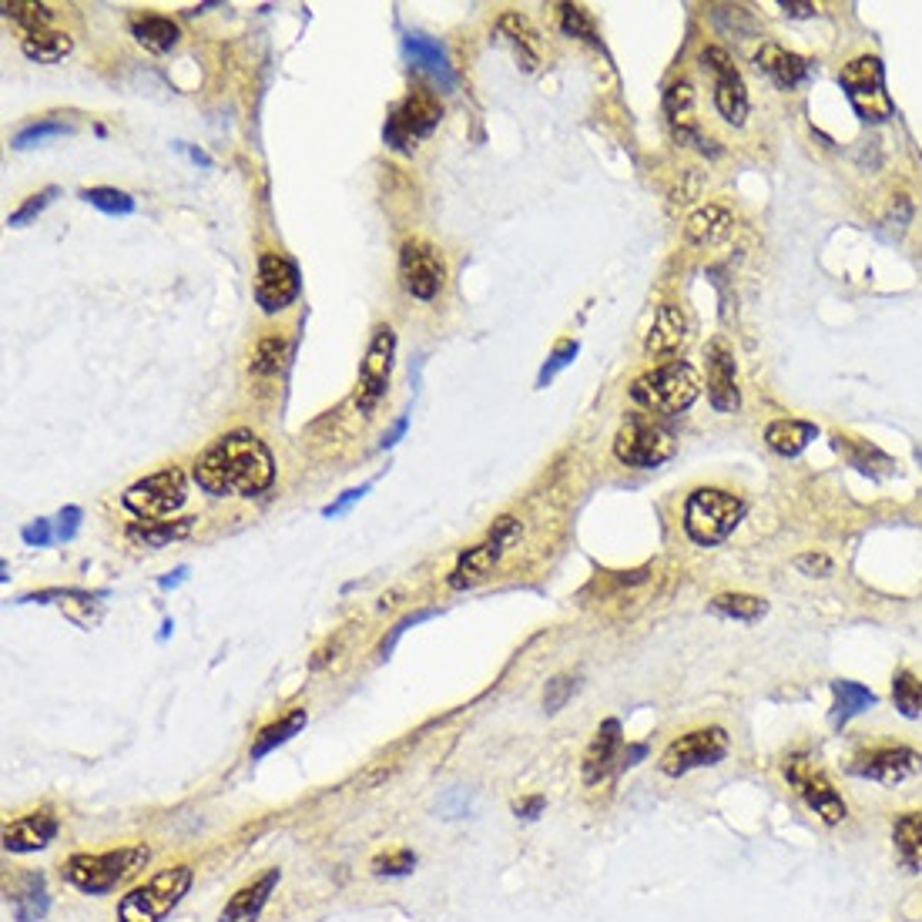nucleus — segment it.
<instances>
[{
  "instance_id": "48",
  "label": "nucleus",
  "mask_w": 922,
  "mask_h": 922,
  "mask_svg": "<svg viewBox=\"0 0 922 922\" xmlns=\"http://www.w3.org/2000/svg\"><path fill=\"white\" fill-rule=\"evenodd\" d=\"M795 568L809 578H829L832 574V561L825 558V553H802V558L795 561Z\"/></svg>"
},
{
  "instance_id": "55",
  "label": "nucleus",
  "mask_w": 922,
  "mask_h": 922,
  "mask_svg": "<svg viewBox=\"0 0 922 922\" xmlns=\"http://www.w3.org/2000/svg\"><path fill=\"white\" fill-rule=\"evenodd\" d=\"M181 578H184V568H181V571H174V578H164V581H161V588H174Z\"/></svg>"
},
{
  "instance_id": "56",
  "label": "nucleus",
  "mask_w": 922,
  "mask_h": 922,
  "mask_svg": "<svg viewBox=\"0 0 922 922\" xmlns=\"http://www.w3.org/2000/svg\"><path fill=\"white\" fill-rule=\"evenodd\" d=\"M915 460H919V463H922V447H919V450H915Z\"/></svg>"
},
{
  "instance_id": "13",
  "label": "nucleus",
  "mask_w": 922,
  "mask_h": 922,
  "mask_svg": "<svg viewBox=\"0 0 922 922\" xmlns=\"http://www.w3.org/2000/svg\"><path fill=\"white\" fill-rule=\"evenodd\" d=\"M517 537H520V520H517V517H500V520L493 523L490 537H487L483 543L470 547V550L463 553V558L457 561L453 574H450V588H453V591H467V588L480 584V581L493 571V564L503 558V550H507Z\"/></svg>"
},
{
  "instance_id": "43",
  "label": "nucleus",
  "mask_w": 922,
  "mask_h": 922,
  "mask_svg": "<svg viewBox=\"0 0 922 922\" xmlns=\"http://www.w3.org/2000/svg\"><path fill=\"white\" fill-rule=\"evenodd\" d=\"M561 31L571 34V38H584L591 44H598V31H594V21L584 8L578 4H561Z\"/></svg>"
},
{
  "instance_id": "15",
  "label": "nucleus",
  "mask_w": 922,
  "mask_h": 922,
  "mask_svg": "<svg viewBox=\"0 0 922 922\" xmlns=\"http://www.w3.org/2000/svg\"><path fill=\"white\" fill-rule=\"evenodd\" d=\"M922 769V755L905 745H879L852 759L849 772L879 785H899Z\"/></svg>"
},
{
  "instance_id": "22",
  "label": "nucleus",
  "mask_w": 922,
  "mask_h": 922,
  "mask_svg": "<svg viewBox=\"0 0 922 922\" xmlns=\"http://www.w3.org/2000/svg\"><path fill=\"white\" fill-rule=\"evenodd\" d=\"M664 114H668V124H671V131L681 144H698L701 151H708L704 138L698 131V121H694V88L688 81H674L668 88Z\"/></svg>"
},
{
  "instance_id": "14",
  "label": "nucleus",
  "mask_w": 922,
  "mask_h": 922,
  "mask_svg": "<svg viewBox=\"0 0 922 922\" xmlns=\"http://www.w3.org/2000/svg\"><path fill=\"white\" fill-rule=\"evenodd\" d=\"M701 64L714 78V108H718V114L734 128L745 124V118H749V88H745L742 71L731 64L728 51L724 48H704Z\"/></svg>"
},
{
  "instance_id": "32",
  "label": "nucleus",
  "mask_w": 922,
  "mask_h": 922,
  "mask_svg": "<svg viewBox=\"0 0 922 922\" xmlns=\"http://www.w3.org/2000/svg\"><path fill=\"white\" fill-rule=\"evenodd\" d=\"M497 31H500V38H507V41L517 48L523 68H537V64H540V54H543L540 34L533 31V24H530L527 18H520V14H503L500 24H497Z\"/></svg>"
},
{
  "instance_id": "45",
  "label": "nucleus",
  "mask_w": 922,
  "mask_h": 922,
  "mask_svg": "<svg viewBox=\"0 0 922 922\" xmlns=\"http://www.w3.org/2000/svg\"><path fill=\"white\" fill-rule=\"evenodd\" d=\"M413 869H417V852H410V849H397V852L373 859V875L400 879V875H410Z\"/></svg>"
},
{
  "instance_id": "28",
  "label": "nucleus",
  "mask_w": 922,
  "mask_h": 922,
  "mask_svg": "<svg viewBox=\"0 0 922 922\" xmlns=\"http://www.w3.org/2000/svg\"><path fill=\"white\" fill-rule=\"evenodd\" d=\"M892 845L902 862V869L919 872L922 869V812H905L892 825Z\"/></svg>"
},
{
  "instance_id": "10",
  "label": "nucleus",
  "mask_w": 922,
  "mask_h": 922,
  "mask_svg": "<svg viewBox=\"0 0 922 922\" xmlns=\"http://www.w3.org/2000/svg\"><path fill=\"white\" fill-rule=\"evenodd\" d=\"M393 359H397V332H393V325L383 322L373 329V339H369L362 365H359V383H355L359 413H369L387 397L390 377H393Z\"/></svg>"
},
{
  "instance_id": "11",
  "label": "nucleus",
  "mask_w": 922,
  "mask_h": 922,
  "mask_svg": "<svg viewBox=\"0 0 922 922\" xmlns=\"http://www.w3.org/2000/svg\"><path fill=\"white\" fill-rule=\"evenodd\" d=\"M728 755V731L724 728H698L688 731L664 749L658 769L668 779H681L694 769H711Z\"/></svg>"
},
{
  "instance_id": "52",
  "label": "nucleus",
  "mask_w": 922,
  "mask_h": 922,
  "mask_svg": "<svg viewBox=\"0 0 922 922\" xmlns=\"http://www.w3.org/2000/svg\"><path fill=\"white\" fill-rule=\"evenodd\" d=\"M543 809H547L543 795H530V799H520V802H513V812H517V819H537V815H540Z\"/></svg>"
},
{
  "instance_id": "25",
  "label": "nucleus",
  "mask_w": 922,
  "mask_h": 922,
  "mask_svg": "<svg viewBox=\"0 0 922 922\" xmlns=\"http://www.w3.org/2000/svg\"><path fill=\"white\" fill-rule=\"evenodd\" d=\"M731 212L728 209H721V206H704V209H698L691 219H688V226H684V235H688V242L691 245H701V249H714V245H721L728 235H731Z\"/></svg>"
},
{
  "instance_id": "51",
  "label": "nucleus",
  "mask_w": 922,
  "mask_h": 922,
  "mask_svg": "<svg viewBox=\"0 0 922 922\" xmlns=\"http://www.w3.org/2000/svg\"><path fill=\"white\" fill-rule=\"evenodd\" d=\"M365 490H369V487H352V490H345V493H342L339 500H332L322 513H325V517H339V513H345L355 500H362V493H365Z\"/></svg>"
},
{
  "instance_id": "24",
  "label": "nucleus",
  "mask_w": 922,
  "mask_h": 922,
  "mask_svg": "<svg viewBox=\"0 0 922 922\" xmlns=\"http://www.w3.org/2000/svg\"><path fill=\"white\" fill-rule=\"evenodd\" d=\"M759 71H765L779 88H795L809 78V61L782 44H762L755 54Z\"/></svg>"
},
{
  "instance_id": "8",
  "label": "nucleus",
  "mask_w": 922,
  "mask_h": 922,
  "mask_svg": "<svg viewBox=\"0 0 922 922\" xmlns=\"http://www.w3.org/2000/svg\"><path fill=\"white\" fill-rule=\"evenodd\" d=\"M782 775H785V782L799 792V799L809 805V812H815L825 825H839V822H845V815H849V805H845V799L832 789V782L812 765V759L809 755H802V752H792V755H785V762H782Z\"/></svg>"
},
{
  "instance_id": "27",
  "label": "nucleus",
  "mask_w": 922,
  "mask_h": 922,
  "mask_svg": "<svg viewBox=\"0 0 922 922\" xmlns=\"http://www.w3.org/2000/svg\"><path fill=\"white\" fill-rule=\"evenodd\" d=\"M196 527L192 517H184V520H138L128 527V540L138 543V547H168L171 540H181V537H189Z\"/></svg>"
},
{
  "instance_id": "29",
  "label": "nucleus",
  "mask_w": 922,
  "mask_h": 922,
  "mask_svg": "<svg viewBox=\"0 0 922 922\" xmlns=\"http://www.w3.org/2000/svg\"><path fill=\"white\" fill-rule=\"evenodd\" d=\"M835 450L859 470V473H869V477H889L895 470V463L872 443L859 440V437H835Z\"/></svg>"
},
{
  "instance_id": "46",
  "label": "nucleus",
  "mask_w": 922,
  "mask_h": 922,
  "mask_svg": "<svg viewBox=\"0 0 922 922\" xmlns=\"http://www.w3.org/2000/svg\"><path fill=\"white\" fill-rule=\"evenodd\" d=\"M578 691V678L574 674H558V678H550L547 681V691H543V708L550 714H558Z\"/></svg>"
},
{
  "instance_id": "54",
  "label": "nucleus",
  "mask_w": 922,
  "mask_h": 922,
  "mask_svg": "<svg viewBox=\"0 0 922 922\" xmlns=\"http://www.w3.org/2000/svg\"><path fill=\"white\" fill-rule=\"evenodd\" d=\"M403 433H407V417H403V420H397V427H393V430H390V433L383 437V443H380V447H383V450H390V447H397Z\"/></svg>"
},
{
  "instance_id": "5",
  "label": "nucleus",
  "mask_w": 922,
  "mask_h": 922,
  "mask_svg": "<svg viewBox=\"0 0 922 922\" xmlns=\"http://www.w3.org/2000/svg\"><path fill=\"white\" fill-rule=\"evenodd\" d=\"M192 865H174L151 875L144 885H134L118 902V922H161L192 889Z\"/></svg>"
},
{
  "instance_id": "30",
  "label": "nucleus",
  "mask_w": 922,
  "mask_h": 922,
  "mask_svg": "<svg viewBox=\"0 0 922 922\" xmlns=\"http://www.w3.org/2000/svg\"><path fill=\"white\" fill-rule=\"evenodd\" d=\"M832 724L835 728H842V724H849L855 714H862L865 708H872L875 704V691H869L865 684H859V681H845V678H839V681H832Z\"/></svg>"
},
{
  "instance_id": "3",
  "label": "nucleus",
  "mask_w": 922,
  "mask_h": 922,
  "mask_svg": "<svg viewBox=\"0 0 922 922\" xmlns=\"http://www.w3.org/2000/svg\"><path fill=\"white\" fill-rule=\"evenodd\" d=\"M151 859L148 845H124V849H111V852H78L64 862V879L88 892V895H104L111 889H118V882L131 879L138 869H144Z\"/></svg>"
},
{
  "instance_id": "1",
  "label": "nucleus",
  "mask_w": 922,
  "mask_h": 922,
  "mask_svg": "<svg viewBox=\"0 0 922 922\" xmlns=\"http://www.w3.org/2000/svg\"><path fill=\"white\" fill-rule=\"evenodd\" d=\"M192 477L212 497H259L275 483V457L252 430H232L196 460Z\"/></svg>"
},
{
  "instance_id": "23",
  "label": "nucleus",
  "mask_w": 922,
  "mask_h": 922,
  "mask_svg": "<svg viewBox=\"0 0 922 922\" xmlns=\"http://www.w3.org/2000/svg\"><path fill=\"white\" fill-rule=\"evenodd\" d=\"M279 879H282V872H279V869H269V872L259 875L255 882L242 885V889L229 899V905L222 909L219 922H259V915H262L269 895L275 892Z\"/></svg>"
},
{
  "instance_id": "47",
  "label": "nucleus",
  "mask_w": 922,
  "mask_h": 922,
  "mask_svg": "<svg viewBox=\"0 0 922 922\" xmlns=\"http://www.w3.org/2000/svg\"><path fill=\"white\" fill-rule=\"evenodd\" d=\"M58 196H61L58 189H44V192L31 196V199H28V202L14 212V216H8V226H11V229H21V226L34 222V219H38V216H41V212H44V209L58 199Z\"/></svg>"
},
{
  "instance_id": "39",
  "label": "nucleus",
  "mask_w": 922,
  "mask_h": 922,
  "mask_svg": "<svg viewBox=\"0 0 922 922\" xmlns=\"http://www.w3.org/2000/svg\"><path fill=\"white\" fill-rule=\"evenodd\" d=\"M892 704L902 718H922V681L905 668L892 674Z\"/></svg>"
},
{
  "instance_id": "26",
  "label": "nucleus",
  "mask_w": 922,
  "mask_h": 922,
  "mask_svg": "<svg viewBox=\"0 0 922 922\" xmlns=\"http://www.w3.org/2000/svg\"><path fill=\"white\" fill-rule=\"evenodd\" d=\"M815 437H819V427L805 420H775L765 430V443L779 457H799Z\"/></svg>"
},
{
  "instance_id": "16",
  "label": "nucleus",
  "mask_w": 922,
  "mask_h": 922,
  "mask_svg": "<svg viewBox=\"0 0 922 922\" xmlns=\"http://www.w3.org/2000/svg\"><path fill=\"white\" fill-rule=\"evenodd\" d=\"M295 295H299V269H295V262L279 255V252H265L259 259V275H255V302L262 305V312L275 315L285 305H292Z\"/></svg>"
},
{
  "instance_id": "44",
  "label": "nucleus",
  "mask_w": 922,
  "mask_h": 922,
  "mask_svg": "<svg viewBox=\"0 0 922 922\" xmlns=\"http://www.w3.org/2000/svg\"><path fill=\"white\" fill-rule=\"evenodd\" d=\"M61 134H71V124H64V121H58V118H48V121H38V124L18 131L14 148L24 151V148H34V144H41V141H48V138H61Z\"/></svg>"
},
{
  "instance_id": "53",
  "label": "nucleus",
  "mask_w": 922,
  "mask_h": 922,
  "mask_svg": "<svg viewBox=\"0 0 922 922\" xmlns=\"http://www.w3.org/2000/svg\"><path fill=\"white\" fill-rule=\"evenodd\" d=\"M782 11H785L789 18H815V14H819L815 4H789V0L782 4Z\"/></svg>"
},
{
  "instance_id": "33",
  "label": "nucleus",
  "mask_w": 922,
  "mask_h": 922,
  "mask_svg": "<svg viewBox=\"0 0 922 922\" xmlns=\"http://www.w3.org/2000/svg\"><path fill=\"white\" fill-rule=\"evenodd\" d=\"M305 728V708H295L289 711L285 718L265 724L259 734H255V742H252V759H265L269 752H275L279 745H285L292 734H299Z\"/></svg>"
},
{
  "instance_id": "50",
  "label": "nucleus",
  "mask_w": 922,
  "mask_h": 922,
  "mask_svg": "<svg viewBox=\"0 0 922 922\" xmlns=\"http://www.w3.org/2000/svg\"><path fill=\"white\" fill-rule=\"evenodd\" d=\"M78 527H81V510H78V507H64L61 517H58V537H61V540H71V537L78 533Z\"/></svg>"
},
{
  "instance_id": "7",
  "label": "nucleus",
  "mask_w": 922,
  "mask_h": 922,
  "mask_svg": "<svg viewBox=\"0 0 922 922\" xmlns=\"http://www.w3.org/2000/svg\"><path fill=\"white\" fill-rule=\"evenodd\" d=\"M440 118H443L440 98H437L430 88L417 84V88L390 111L387 128H383V138H387V144H390L393 151H410V148H417V141H423L427 134L437 131Z\"/></svg>"
},
{
  "instance_id": "41",
  "label": "nucleus",
  "mask_w": 922,
  "mask_h": 922,
  "mask_svg": "<svg viewBox=\"0 0 922 922\" xmlns=\"http://www.w3.org/2000/svg\"><path fill=\"white\" fill-rule=\"evenodd\" d=\"M81 199L88 206L108 212V216H128V212H134V199L128 192H121V189H84Z\"/></svg>"
},
{
  "instance_id": "49",
  "label": "nucleus",
  "mask_w": 922,
  "mask_h": 922,
  "mask_svg": "<svg viewBox=\"0 0 922 922\" xmlns=\"http://www.w3.org/2000/svg\"><path fill=\"white\" fill-rule=\"evenodd\" d=\"M58 537V530H51V520H38L31 527H24V543L28 547H48Z\"/></svg>"
},
{
  "instance_id": "20",
  "label": "nucleus",
  "mask_w": 922,
  "mask_h": 922,
  "mask_svg": "<svg viewBox=\"0 0 922 922\" xmlns=\"http://www.w3.org/2000/svg\"><path fill=\"white\" fill-rule=\"evenodd\" d=\"M688 342V319L678 305H661L651 329H648V339H644V352L651 359H671L684 349Z\"/></svg>"
},
{
  "instance_id": "4",
  "label": "nucleus",
  "mask_w": 922,
  "mask_h": 922,
  "mask_svg": "<svg viewBox=\"0 0 922 922\" xmlns=\"http://www.w3.org/2000/svg\"><path fill=\"white\" fill-rule=\"evenodd\" d=\"M745 503L728 490L718 487H698L684 500V533L698 547H714L731 537V530L742 523Z\"/></svg>"
},
{
  "instance_id": "34",
  "label": "nucleus",
  "mask_w": 922,
  "mask_h": 922,
  "mask_svg": "<svg viewBox=\"0 0 922 922\" xmlns=\"http://www.w3.org/2000/svg\"><path fill=\"white\" fill-rule=\"evenodd\" d=\"M74 41L64 31H38V34H24L21 51L24 58L38 61V64H58L71 54Z\"/></svg>"
},
{
  "instance_id": "2",
  "label": "nucleus",
  "mask_w": 922,
  "mask_h": 922,
  "mask_svg": "<svg viewBox=\"0 0 922 922\" xmlns=\"http://www.w3.org/2000/svg\"><path fill=\"white\" fill-rule=\"evenodd\" d=\"M698 393H701L698 369L684 359L664 362V365L651 369V373H644L631 383V400L641 410L661 413V417H674V413L691 410Z\"/></svg>"
},
{
  "instance_id": "12",
  "label": "nucleus",
  "mask_w": 922,
  "mask_h": 922,
  "mask_svg": "<svg viewBox=\"0 0 922 922\" xmlns=\"http://www.w3.org/2000/svg\"><path fill=\"white\" fill-rule=\"evenodd\" d=\"M614 457L624 467L654 470V467H661L674 457V440L658 423H651L644 417H631L614 437Z\"/></svg>"
},
{
  "instance_id": "9",
  "label": "nucleus",
  "mask_w": 922,
  "mask_h": 922,
  "mask_svg": "<svg viewBox=\"0 0 922 922\" xmlns=\"http://www.w3.org/2000/svg\"><path fill=\"white\" fill-rule=\"evenodd\" d=\"M184 500H189V483L178 467H168L161 473H151L138 483H131L121 497V503L138 517V520H161L171 517Z\"/></svg>"
},
{
  "instance_id": "38",
  "label": "nucleus",
  "mask_w": 922,
  "mask_h": 922,
  "mask_svg": "<svg viewBox=\"0 0 922 922\" xmlns=\"http://www.w3.org/2000/svg\"><path fill=\"white\" fill-rule=\"evenodd\" d=\"M48 912V889H44V875H28L24 889L14 895V915L21 922H38Z\"/></svg>"
},
{
  "instance_id": "6",
  "label": "nucleus",
  "mask_w": 922,
  "mask_h": 922,
  "mask_svg": "<svg viewBox=\"0 0 922 922\" xmlns=\"http://www.w3.org/2000/svg\"><path fill=\"white\" fill-rule=\"evenodd\" d=\"M839 84L849 98V104L855 108V114L869 124H882L892 118L895 104L885 91V68L879 58H852L842 71H839Z\"/></svg>"
},
{
  "instance_id": "17",
  "label": "nucleus",
  "mask_w": 922,
  "mask_h": 922,
  "mask_svg": "<svg viewBox=\"0 0 922 922\" xmlns=\"http://www.w3.org/2000/svg\"><path fill=\"white\" fill-rule=\"evenodd\" d=\"M400 279H403V289L413 295V299H437L440 289H443V279H447V269H443V259L437 255V249H430L427 242H407L403 252H400Z\"/></svg>"
},
{
  "instance_id": "37",
  "label": "nucleus",
  "mask_w": 922,
  "mask_h": 922,
  "mask_svg": "<svg viewBox=\"0 0 922 922\" xmlns=\"http://www.w3.org/2000/svg\"><path fill=\"white\" fill-rule=\"evenodd\" d=\"M4 14L14 24H21L28 34L51 31V21H54V8L51 4H34V0H4Z\"/></svg>"
},
{
  "instance_id": "21",
  "label": "nucleus",
  "mask_w": 922,
  "mask_h": 922,
  "mask_svg": "<svg viewBox=\"0 0 922 922\" xmlns=\"http://www.w3.org/2000/svg\"><path fill=\"white\" fill-rule=\"evenodd\" d=\"M58 819L51 812H31V815H21L14 822L4 825V849L8 852H38V849H48L58 835Z\"/></svg>"
},
{
  "instance_id": "40",
  "label": "nucleus",
  "mask_w": 922,
  "mask_h": 922,
  "mask_svg": "<svg viewBox=\"0 0 922 922\" xmlns=\"http://www.w3.org/2000/svg\"><path fill=\"white\" fill-rule=\"evenodd\" d=\"M285 355H289V342L282 335H265V339L255 342L249 365H252V373H259V377H275L282 369V362H285Z\"/></svg>"
},
{
  "instance_id": "19",
  "label": "nucleus",
  "mask_w": 922,
  "mask_h": 922,
  "mask_svg": "<svg viewBox=\"0 0 922 922\" xmlns=\"http://www.w3.org/2000/svg\"><path fill=\"white\" fill-rule=\"evenodd\" d=\"M621 752H624L621 721H618V718L601 721V728L594 731L591 745H588V752H584V762H581L584 782H588V785H598V782H604L614 769H621V762H618Z\"/></svg>"
},
{
  "instance_id": "18",
  "label": "nucleus",
  "mask_w": 922,
  "mask_h": 922,
  "mask_svg": "<svg viewBox=\"0 0 922 922\" xmlns=\"http://www.w3.org/2000/svg\"><path fill=\"white\" fill-rule=\"evenodd\" d=\"M704 365H708V400L718 413H734L742 397H738V365L734 352L728 349L724 339H711L704 349Z\"/></svg>"
},
{
  "instance_id": "35",
  "label": "nucleus",
  "mask_w": 922,
  "mask_h": 922,
  "mask_svg": "<svg viewBox=\"0 0 922 922\" xmlns=\"http://www.w3.org/2000/svg\"><path fill=\"white\" fill-rule=\"evenodd\" d=\"M711 614L718 618H728V621H745V624H755L769 614V601L755 598V594H718L711 604Z\"/></svg>"
},
{
  "instance_id": "31",
  "label": "nucleus",
  "mask_w": 922,
  "mask_h": 922,
  "mask_svg": "<svg viewBox=\"0 0 922 922\" xmlns=\"http://www.w3.org/2000/svg\"><path fill=\"white\" fill-rule=\"evenodd\" d=\"M131 38H134L141 48H148V51H154V54H164V51H171V48L178 44L181 31H178V24H174L171 18L144 14V18H134V21H131Z\"/></svg>"
},
{
  "instance_id": "42",
  "label": "nucleus",
  "mask_w": 922,
  "mask_h": 922,
  "mask_svg": "<svg viewBox=\"0 0 922 922\" xmlns=\"http://www.w3.org/2000/svg\"><path fill=\"white\" fill-rule=\"evenodd\" d=\"M578 352H581V345L574 342V339H564V342H558L553 345V352H550V359L543 362V369H540V377H537V387L543 390L553 377L561 373V369H568L574 359H578Z\"/></svg>"
},
{
  "instance_id": "36",
  "label": "nucleus",
  "mask_w": 922,
  "mask_h": 922,
  "mask_svg": "<svg viewBox=\"0 0 922 922\" xmlns=\"http://www.w3.org/2000/svg\"><path fill=\"white\" fill-rule=\"evenodd\" d=\"M403 44H407V54H410L420 68H427V71H433V74H440V78L450 81V58H447V51H443L440 41H433V38H427V34H407Z\"/></svg>"
}]
</instances>
